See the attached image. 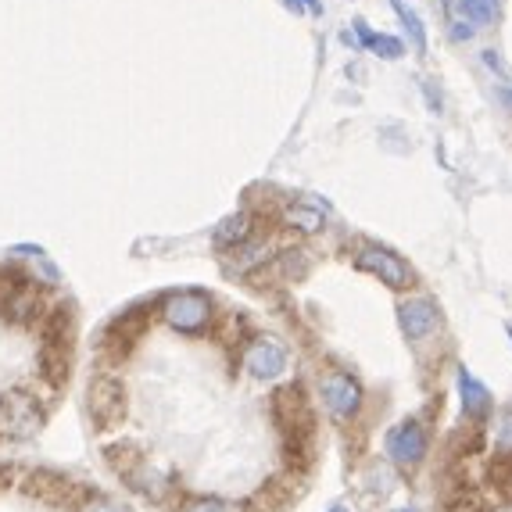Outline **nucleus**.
Returning <instances> with one entry per match:
<instances>
[{"label":"nucleus","mask_w":512,"mask_h":512,"mask_svg":"<svg viewBox=\"0 0 512 512\" xmlns=\"http://www.w3.org/2000/svg\"><path fill=\"white\" fill-rule=\"evenodd\" d=\"M51 405L33 391H8L0 398V441H26L43 427Z\"/></svg>","instance_id":"obj_1"},{"label":"nucleus","mask_w":512,"mask_h":512,"mask_svg":"<svg viewBox=\"0 0 512 512\" xmlns=\"http://www.w3.org/2000/svg\"><path fill=\"white\" fill-rule=\"evenodd\" d=\"M162 316L176 333H183V337H194V333L205 330L208 319H212V301H208V294H201V291L165 294V298H162Z\"/></svg>","instance_id":"obj_2"},{"label":"nucleus","mask_w":512,"mask_h":512,"mask_svg":"<svg viewBox=\"0 0 512 512\" xmlns=\"http://www.w3.org/2000/svg\"><path fill=\"white\" fill-rule=\"evenodd\" d=\"M90 416L97 419V427L108 430V427H119L122 416H126V394H122L119 376L111 373H97L94 384H90Z\"/></svg>","instance_id":"obj_3"},{"label":"nucleus","mask_w":512,"mask_h":512,"mask_svg":"<svg viewBox=\"0 0 512 512\" xmlns=\"http://www.w3.org/2000/svg\"><path fill=\"white\" fill-rule=\"evenodd\" d=\"M384 452L394 466L412 470V466H419V462L427 459V434H423V427H419L416 419H402L398 427L387 430Z\"/></svg>","instance_id":"obj_4"},{"label":"nucleus","mask_w":512,"mask_h":512,"mask_svg":"<svg viewBox=\"0 0 512 512\" xmlns=\"http://www.w3.org/2000/svg\"><path fill=\"white\" fill-rule=\"evenodd\" d=\"M355 265H359L362 273H373L376 280H384L387 287H409V283H416V276H412L409 265L387 248H373V244H366V248L355 251Z\"/></svg>","instance_id":"obj_5"},{"label":"nucleus","mask_w":512,"mask_h":512,"mask_svg":"<svg viewBox=\"0 0 512 512\" xmlns=\"http://www.w3.org/2000/svg\"><path fill=\"white\" fill-rule=\"evenodd\" d=\"M319 394H323L326 409H330L337 419H351L362 409V387L355 384L348 373H337V369H333V373H323Z\"/></svg>","instance_id":"obj_6"},{"label":"nucleus","mask_w":512,"mask_h":512,"mask_svg":"<svg viewBox=\"0 0 512 512\" xmlns=\"http://www.w3.org/2000/svg\"><path fill=\"white\" fill-rule=\"evenodd\" d=\"M398 326L405 330V337L409 341H427V337H434L437 326H441V316H437L434 301H402L398 305Z\"/></svg>","instance_id":"obj_7"},{"label":"nucleus","mask_w":512,"mask_h":512,"mask_svg":"<svg viewBox=\"0 0 512 512\" xmlns=\"http://www.w3.org/2000/svg\"><path fill=\"white\" fill-rule=\"evenodd\" d=\"M126 484L133 487L140 498H147V502H154V505H165L172 498V491H176V480H169L165 473L147 466V462H140L137 470L126 473Z\"/></svg>","instance_id":"obj_8"},{"label":"nucleus","mask_w":512,"mask_h":512,"mask_svg":"<svg viewBox=\"0 0 512 512\" xmlns=\"http://www.w3.org/2000/svg\"><path fill=\"white\" fill-rule=\"evenodd\" d=\"M244 366H248V373L255 376V380H276V376H283V369H287V355H283V348H276V344L255 341L244 351Z\"/></svg>","instance_id":"obj_9"},{"label":"nucleus","mask_w":512,"mask_h":512,"mask_svg":"<svg viewBox=\"0 0 512 512\" xmlns=\"http://www.w3.org/2000/svg\"><path fill=\"white\" fill-rule=\"evenodd\" d=\"M459 398H462V412H466V416L477 419V423L487 419V412H491V391L480 384L470 369H462V366H459Z\"/></svg>","instance_id":"obj_10"},{"label":"nucleus","mask_w":512,"mask_h":512,"mask_svg":"<svg viewBox=\"0 0 512 512\" xmlns=\"http://www.w3.org/2000/svg\"><path fill=\"white\" fill-rule=\"evenodd\" d=\"M452 22H466V26H491L498 18V0H444Z\"/></svg>","instance_id":"obj_11"},{"label":"nucleus","mask_w":512,"mask_h":512,"mask_svg":"<svg viewBox=\"0 0 512 512\" xmlns=\"http://www.w3.org/2000/svg\"><path fill=\"white\" fill-rule=\"evenodd\" d=\"M251 230H255V222H251L248 212H233L226 215V219L215 226V244L219 248H244L251 237Z\"/></svg>","instance_id":"obj_12"},{"label":"nucleus","mask_w":512,"mask_h":512,"mask_svg":"<svg viewBox=\"0 0 512 512\" xmlns=\"http://www.w3.org/2000/svg\"><path fill=\"white\" fill-rule=\"evenodd\" d=\"M283 226L301 233H319L326 226V205H312V201H298L283 212Z\"/></svg>","instance_id":"obj_13"},{"label":"nucleus","mask_w":512,"mask_h":512,"mask_svg":"<svg viewBox=\"0 0 512 512\" xmlns=\"http://www.w3.org/2000/svg\"><path fill=\"white\" fill-rule=\"evenodd\" d=\"M355 43H362V47H369L373 54H380V58L394 61L405 54V43L398 40V36H387V33H373V29L366 26V22H355Z\"/></svg>","instance_id":"obj_14"},{"label":"nucleus","mask_w":512,"mask_h":512,"mask_svg":"<svg viewBox=\"0 0 512 512\" xmlns=\"http://www.w3.org/2000/svg\"><path fill=\"white\" fill-rule=\"evenodd\" d=\"M391 8H394V15L402 18V26H405V33L412 36V43H416V51L427 54V29H423V22H419L416 11H412L405 0H391Z\"/></svg>","instance_id":"obj_15"},{"label":"nucleus","mask_w":512,"mask_h":512,"mask_svg":"<svg viewBox=\"0 0 512 512\" xmlns=\"http://www.w3.org/2000/svg\"><path fill=\"white\" fill-rule=\"evenodd\" d=\"M462 512H512V491H502V495H491V498H473L470 505Z\"/></svg>","instance_id":"obj_16"},{"label":"nucleus","mask_w":512,"mask_h":512,"mask_svg":"<svg viewBox=\"0 0 512 512\" xmlns=\"http://www.w3.org/2000/svg\"><path fill=\"white\" fill-rule=\"evenodd\" d=\"M180 512H237L230 502H219V498H197V502H187Z\"/></svg>","instance_id":"obj_17"},{"label":"nucleus","mask_w":512,"mask_h":512,"mask_svg":"<svg viewBox=\"0 0 512 512\" xmlns=\"http://www.w3.org/2000/svg\"><path fill=\"white\" fill-rule=\"evenodd\" d=\"M498 452L512 455V412H505L502 427H498Z\"/></svg>","instance_id":"obj_18"},{"label":"nucleus","mask_w":512,"mask_h":512,"mask_svg":"<svg viewBox=\"0 0 512 512\" xmlns=\"http://www.w3.org/2000/svg\"><path fill=\"white\" fill-rule=\"evenodd\" d=\"M76 512H129V509H122V505H111V502H104V498L94 495V498H86Z\"/></svg>","instance_id":"obj_19"},{"label":"nucleus","mask_w":512,"mask_h":512,"mask_svg":"<svg viewBox=\"0 0 512 512\" xmlns=\"http://www.w3.org/2000/svg\"><path fill=\"white\" fill-rule=\"evenodd\" d=\"M291 11H305V15H312V18H319L323 15V4L319 0H283Z\"/></svg>","instance_id":"obj_20"},{"label":"nucleus","mask_w":512,"mask_h":512,"mask_svg":"<svg viewBox=\"0 0 512 512\" xmlns=\"http://www.w3.org/2000/svg\"><path fill=\"white\" fill-rule=\"evenodd\" d=\"M394 512H419V509H412V505H405V509H394Z\"/></svg>","instance_id":"obj_21"},{"label":"nucleus","mask_w":512,"mask_h":512,"mask_svg":"<svg viewBox=\"0 0 512 512\" xmlns=\"http://www.w3.org/2000/svg\"><path fill=\"white\" fill-rule=\"evenodd\" d=\"M505 333H509V341H512V326H505Z\"/></svg>","instance_id":"obj_22"},{"label":"nucleus","mask_w":512,"mask_h":512,"mask_svg":"<svg viewBox=\"0 0 512 512\" xmlns=\"http://www.w3.org/2000/svg\"><path fill=\"white\" fill-rule=\"evenodd\" d=\"M333 512H344V509H341V505H333Z\"/></svg>","instance_id":"obj_23"}]
</instances>
